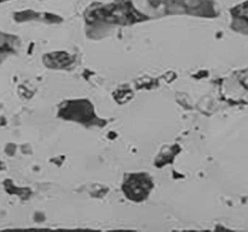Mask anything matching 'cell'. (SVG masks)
<instances>
[{"label": "cell", "instance_id": "6da1fadb", "mask_svg": "<svg viewBox=\"0 0 248 232\" xmlns=\"http://www.w3.org/2000/svg\"><path fill=\"white\" fill-rule=\"evenodd\" d=\"M153 188V181L145 173L130 174L123 185V191L126 198L138 202L147 199Z\"/></svg>", "mask_w": 248, "mask_h": 232}]
</instances>
